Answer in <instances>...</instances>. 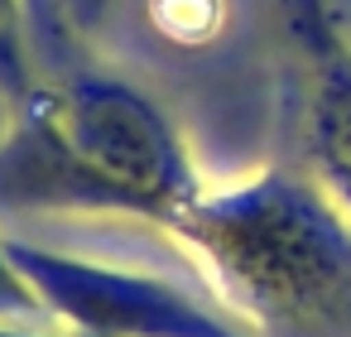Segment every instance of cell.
Wrapping results in <instances>:
<instances>
[{"mask_svg":"<svg viewBox=\"0 0 351 337\" xmlns=\"http://www.w3.org/2000/svg\"><path fill=\"white\" fill-rule=\"evenodd\" d=\"M202 188L173 121L121 78L34 87L0 135V217L111 212L169 231Z\"/></svg>","mask_w":351,"mask_h":337,"instance_id":"6da1fadb","label":"cell"},{"mask_svg":"<svg viewBox=\"0 0 351 337\" xmlns=\"http://www.w3.org/2000/svg\"><path fill=\"white\" fill-rule=\"evenodd\" d=\"M169 231L260 337H351V222L322 183L284 169L207 183Z\"/></svg>","mask_w":351,"mask_h":337,"instance_id":"7a4b0ae2","label":"cell"},{"mask_svg":"<svg viewBox=\"0 0 351 337\" xmlns=\"http://www.w3.org/2000/svg\"><path fill=\"white\" fill-rule=\"evenodd\" d=\"M5 251L44 299L49 318L87 337H260L212 284L193 289L159 270L106 265L5 236Z\"/></svg>","mask_w":351,"mask_h":337,"instance_id":"3957f363","label":"cell"},{"mask_svg":"<svg viewBox=\"0 0 351 337\" xmlns=\"http://www.w3.org/2000/svg\"><path fill=\"white\" fill-rule=\"evenodd\" d=\"M284 20L308 58V159L317 183L351 212V44L327 0H284Z\"/></svg>","mask_w":351,"mask_h":337,"instance_id":"277c9868","label":"cell"},{"mask_svg":"<svg viewBox=\"0 0 351 337\" xmlns=\"http://www.w3.org/2000/svg\"><path fill=\"white\" fill-rule=\"evenodd\" d=\"M29 68V30H25V0H0V97L20 106L34 92Z\"/></svg>","mask_w":351,"mask_h":337,"instance_id":"5b68a950","label":"cell"},{"mask_svg":"<svg viewBox=\"0 0 351 337\" xmlns=\"http://www.w3.org/2000/svg\"><path fill=\"white\" fill-rule=\"evenodd\" d=\"M44 299L34 294V284L25 279V270L15 265V255L5 251V236H0V318H44Z\"/></svg>","mask_w":351,"mask_h":337,"instance_id":"8992f818","label":"cell"},{"mask_svg":"<svg viewBox=\"0 0 351 337\" xmlns=\"http://www.w3.org/2000/svg\"><path fill=\"white\" fill-rule=\"evenodd\" d=\"M63 5H68V20H73L77 30H97V25L111 15L116 0H63Z\"/></svg>","mask_w":351,"mask_h":337,"instance_id":"52a82bcc","label":"cell"},{"mask_svg":"<svg viewBox=\"0 0 351 337\" xmlns=\"http://www.w3.org/2000/svg\"><path fill=\"white\" fill-rule=\"evenodd\" d=\"M0 337H49V332H25V327H15V323H0Z\"/></svg>","mask_w":351,"mask_h":337,"instance_id":"ba28073f","label":"cell"}]
</instances>
